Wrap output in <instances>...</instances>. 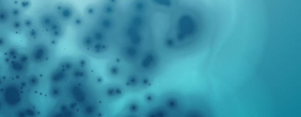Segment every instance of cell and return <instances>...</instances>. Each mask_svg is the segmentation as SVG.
<instances>
[{"label":"cell","instance_id":"cell-1","mask_svg":"<svg viewBox=\"0 0 301 117\" xmlns=\"http://www.w3.org/2000/svg\"><path fill=\"white\" fill-rule=\"evenodd\" d=\"M126 90L124 86L117 83H110L103 87V93L106 99L115 100L123 97Z\"/></svg>","mask_w":301,"mask_h":117},{"label":"cell","instance_id":"cell-2","mask_svg":"<svg viewBox=\"0 0 301 117\" xmlns=\"http://www.w3.org/2000/svg\"><path fill=\"white\" fill-rule=\"evenodd\" d=\"M126 108H127V112H129V113L134 114L140 112L141 107L140 103L139 102L136 101V100H134V101L129 102L127 104Z\"/></svg>","mask_w":301,"mask_h":117},{"label":"cell","instance_id":"cell-3","mask_svg":"<svg viewBox=\"0 0 301 117\" xmlns=\"http://www.w3.org/2000/svg\"><path fill=\"white\" fill-rule=\"evenodd\" d=\"M46 54V49L45 48H39L37 51L35 52L34 54V55L35 57V59H38L39 61H40L41 60L43 59L44 57H45V55Z\"/></svg>","mask_w":301,"mask_h":117},{"label":"cell","instance_id":"cell-4","mask_svg":"<svg viewBox=\"0 0 301 117\" xmlns=\"http://www.w3.org/2000/svg\"><path fill=\"white\" fill-rule=\"evenodd\" d=\"M143 99H144V101L146 102V103L150 104L152 103V102L153 101L154 99H155V97H154V95H153L152 94L147 93L144 96Z\"/></svg>","mask_w":301,"mask_h":117},{"label":"cell","instance_id":"cell-5","mask_svg":"<svg viewBox=\"0 0 301 117\" xmlns=\"http://www.w3.org/2000/svg\"><path fill=\"white\" fill-rule=\"evenodd\" d=\"M59 88V87H53L51 92V94L52 95L53 97H58L59 96H60V95H61V91Z\"/></svg>","mask_w":301,"mask_h":117}]
</instances>
